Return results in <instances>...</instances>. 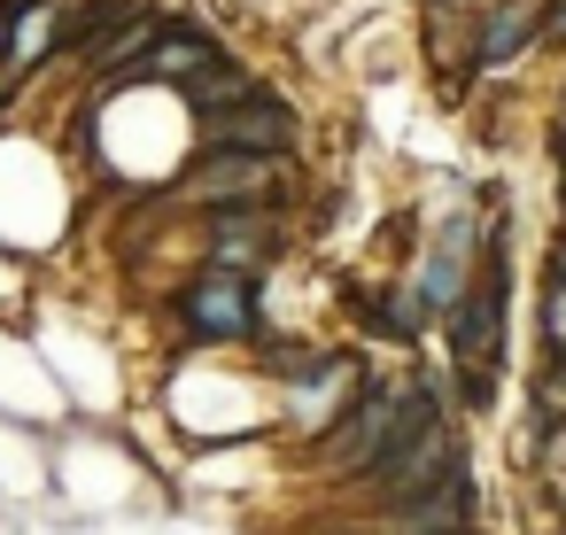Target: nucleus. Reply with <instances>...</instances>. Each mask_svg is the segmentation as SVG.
Wrapping results in <instances>:
<instances>
[{"mask_svg":"<svg viewBox=\"0 0 566 535\" xmlns=\"http://www.w3.org/2000/svg\"><path fill=\"white\" fill-rule=\"evenodd\" d=\"M434 419H442L434 380H411V388H365L357 411H342V419L318 434V458H326V473H365L388 442H403V434H419V427H434Z\"/></svg>","mask_w":566,"mask_h":535,"instance_id":"nucleus-1","label":"nucleus"},{"mask_svg":"<svg viewBox=\"0 0 566 535\" xmlns=\"http://www.w3.org/2000/svg\"><path fill=\"white\" fill-rule=\"evenodd\" d=\"M465 520H473V473H465V450H458L427 489L396 496L388 535H465Z\"/></svg>","mask_w":566,"mask_h":535,"instance_id":"nucleus-2","label":"nucleus"},{"mask_svg":"<svg viewBox=\"0 0 566 535\" xmlns=\"http://www.w3.org/2000/svg\"><path fill=\"white\" fill-rule=\"evenodd\" d=\"M218 63H226V55H218V40H210L202 24H164V32L125 63L117 86H164V78H171V86H195V78L218 71Z\"/></svg>","mask_w":566,"mask_h":535,"instance_id":"nucleus-3","label":"nucleus"},{"mask_svg":"<svg viewBox=\"0 0 566 535\" xmlns=\"http://www.w3.org/2000/svg\"><path fill=\"white\" fill-rule=\"evenodd\" d=\"M179 318H187L202 342H241L249 318H256V295H249V280H241L233 264H210V272L179 295Z\"/></svg>","mask_w":566,"mask_h":535,"instance_id":"nucleus-4","label":"nucleus"},{"mask_svg":"<svg viewBox=\"0 0 566 535\" xmlns=\"http://www.w3.org/2000/svg\"><path fill=\"white\" fill-rule=\"evenodd\" d=\"M450 458H458V450H450V434H442V419H434V427H419V434L388 442V450H380V458H373V465H365L357 481H365L373 496H388V504H396V496L427 489V481H434V473H442Z\"/></svg>","mask_w":566,"mask_h":535,"instance_id":"nucleus-5","label":"nucleus"},{"mask_svg":"<svg viewBox=\"0 0 566 535\" xmlns=\"http://www.w3.org/2000/svg\"><path fill=\"white\" fill-rule=\"evenodd\" d=\"M496 272H504V249H489V264H481L473 295H458V303H450V349H458V365H473V373H489V365H496V318H504Z\"/></svg>","mask_w":566,"mask_h":535,"instance_id":"nucleus-6","label":"nucleus"},{"mask_svg":"<svg viewBox=\"0 0 566 535\" xmlns=\"http://www.w3.org/2000/svg\"><path fill=\"white\" fill-rule=\"evenodd\" d=\"M202 140L210 148H249V156H280L287 140H295V117L256 86L249 102H233V109H210L202 117Z\"/></svg>","mask_w":566,"mask_h":535,"instance_id":"nucleus-7","label":"nucleus"},{"mask_svg":"<svg viewBox=\"0 0 566 535\" xmlns=\"http://www.w3.org/2000/svg\"><path fill=\"white\" fill-rule=\"evenodd\" d=\"M272 171H280V156H249V148H210L195 171H187V187L195 195H218V202H241V195H264L272 187Z\"/></svg>","mask_w":566,"mask_h":535,"instance_id":"nucleus-8","label":"nucleus"},{"mask_svg":"<svg viewBox=\"0 0 566 535\" xmlns=\"http://www.w3.org/2000/svg\"><path fill=\"white\" fill-rule=\"evenodd\" d=\"M535 40H543V9H535V0H504V9L481 24V48H473V63H481V71H496V63L527 55Z\"/></svg>","mask_w":566,"mask_h":535,"instance_id":"nucleus-9","label":"nucleus"},{"mask_svg":"<svg viewBox=\"0 0 566 535\" xmlns=\"http://www.w3.org/2000/svg\"><path fill=\"white\" fill-rule=\"evenodd\" d=\"M187 94H195V109H202V117H210V109H233V102H249V94H256V86H249V78H241V71H233V63H218V71H202V78H195V86H187Z\"/></svg>","mask_w":566,"mask_h":535,"instance_id":"nucleus-10","label":"nucleus"},{"mask_svg":"<svg viewBox=\"0 0 566 535\" xmlns=\"http://www.w3.org/2000/svg\"><path fill=\"white\" fill-rule=\"evenodd\" d=\"M264 249H272L264 218H218V256H264Z\"/></svg>","mask_w":566,"mask_h":535,"instance_id":"nucleus-11","label":"nucleus"},{"mask_svg":"<svg viewBox=\"0 0 566 535\" xmlns=\"http://www.w3.org/2000/svg\"><path fill=\"white\" fill-rule=\"evenodd\" d=\"M543 342H551V349H566V287H558V280L543 287Z\"/></svg>","mask_w":566,"mask_h":535,"instance_id":"nucleus-12","label":"nucleus"},{"mask_svg":"<svg viewBox=\"0 0 566 535\" xmlns=\"http://www.w3.org/2000/svg\"><path fill=\"white\" fill-rule=\"evenodd\" d=\"M543 32H551V40H566V0H558V9L543 17Z\"/></svg>","mask_w":566,"mask_h":535,"instance_id":"nucleus-13","label":"nucleus"},{"mask_svg":"<svg viewBox=\"0 0 566 535\" xmlns=\"http://www.w3.org/2000/svg\"><path fill=\"white\" fill-rule=\"evenodd\" d=\"M551 280H558V287H566V241H558V264H551Z\"/></svg>","mask_w":566,"mask_h":535,"instance_id":"nucleus-14","label":"nucleus"},{"mask_svg":"<svg viewBox=\"0 0 566 535\" xmlns=\"http://www.w3.org/2000/svg\"><path fill=\"white\" fill-rule=\"evenodd\" d=\"M558 187H566V156H558Z\"/></svg>","mask_w":566,"mask_h":535,"instance_id":"nucleus-15","label":"nucleus"}]
</instances>
